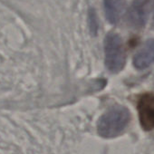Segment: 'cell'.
<instances>
[{"label":"cell","instance_id":"cell-1","mask_svg":"<svg viewBox=\"0 0 154 154\" xmlns=\"http://www.w3.org/2000/svg\"><path fill=\"white\" fill-rule=\"evenodd\" d=\"M131 119L129 110L124 106H114L103 113L98 121L97 131L103 138H114L120 135Z\"/></svg>","mask_w":154,"mask_h":154},{"label":"cell","instance_id":"cell-2","mask_svg":"<svg viewBox=\"0 0 154 154\" xmlns=\"http://www.w3.org/2000/svg\"><path fill=\"white\" fill-rule=\"evenodd\" d=\"M105 65L112 72H120L125 63V53L121 36L115 33H109L104 40Z\"/></svg>","mask_w":154,"mask_h":154},{"label":"cell","instance_id":"cell-3","mask_svg":"<svg viewBox=\"0 0 154 154\" xmlns=\"http://www.w3.org/2000/svg\"><path fill=\"white\" fill-rule=\"evenodd\" d=\"M149 5L150 0H134L132 2L127 14V21L131 27H144L149 17Z\"/></svg>","mask_w":154,"mask_h":154},{"label":"cell","instance_id":"cell-4","mask_svg":"<svg viewBox=\"0 0 154 154\" xmlns=\"http://www.w3.org/2000/svg\"><path fill=\"white\" fill-rule=\"evenodd\" d=\"M139 119L145 131L154 129V94H142L138 102Z\"/></svg>","mask_w":154,"mask_h":154},{"label":"cell","instance_id":"cell-5","mask_svg":"<svg viewBox=\"0 0 154 154\" xmlns=\"http://www.w3.org/2000/svg\"><path fill=\"white\" fill-rule=\"evenodd\" d=\"M154 63V38L148 39L133 58V64L142 70Z\"/></svg>","mask_w":154,"mask_h":154},{"label":"cell","instance_id":"cell-6","mask_svg":"<svg viewBox=\"0 0 154 154\" xmlns=\"http://www.w3.org/2000/svg\"><path fill=\"white\" fill-rule=\"evenodd\" d=\"M103 8L108 22L116 25L123 15L125 2L124 0H103Z\"/></svg>","mask_w":154,"mask_h":154},{"label":"cell","instance_id":"cell-7","mask_svg":"<svg viewBox=\"0 0 154 154\" xmlns=\"http://www.w3.org/2000/svg\"><path fill=\"white\" fill-rule=\"evenodd\" d=\"M88 25H89V29L92 35H95L98 31V19H97V15L95 13V10L91 8L88 13Z\"/></svg>","mask_w":154,"mask_h":154},{"label":"cell","instance_id":"cell-8","mask_svg":"<svg viewBox=\"0 0 154 154\" xmlns=\"http://www.w3.org/2000/svg\"><path fill=\"white\" fill-rule=\"evenodd\" d=\"M153 25H154V20H153Z\"/></svg>","mask_w":154,"mask_h":154}]
</instances>
